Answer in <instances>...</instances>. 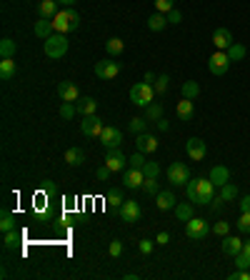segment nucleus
<instances>
[{"mask_svg":"<svg viewBox=\"0 0 250 280\" xmlns=\"http://www.w3.org/2000/svg\"><path fill=\"white\" fill-rule=\"evenodd\" d=\"M78 25H80V18L75 10H58V15L53 18L55 33H70V30H78Z\"/></svg>","mask_w":250,"mask_h":280,"instance_id":"obj_1","label":"nucleus"},{"mask_svg":"<svg viewBox=\"0 0 250 280\" xmlns=\"http://www.w3.org/2000/svg\"><path fill=\"white\" fill-rule=\"evenodd\" d=\"M153 98H155V88L150 83H135L130 88V100L135 105H140V108H148L153 103Z\"/></svg>","mask_w":250,"mask_h":280,"instance_id":"obj_2","label":"nucleus"},{"mask_svg":"<svg viewBox=\"0 0 250 280\" xmlns=\"http://www.w3.org/2000/svg\"><path fill=\"white\" fill-rule=\"evenodd\" d=\"M68 53V38L65 33H53V35L45 40V55L53 58V60H58Z\"/></svg>","mask_w":250,"mask_h":280,"instance_id":"obj_3","label":"nucleus"},{"mask_svg":"<svg viewBox=\"0 0 250 280\" xmlns=\"http://www.w3.org/2000/svg\"><path fill=\"white\" fill-rule=\"evenodd\" d=\"M208 233H210V225H208V220H203V218H195L193 215L190 220L185 223V235L190 240H203Z\"/></svg>","mask_w":250,"mask_h":280,"instance_id":"obj_4","label":"nucleus"},{"mask_svg":"<svg viewBox=\"0 0 250 280\" xmlns=\"http://www.w3.org/2000/svg\"><path fill=\"white\" fill-rule=\"evenodd\" d=\"M168 180H170V185H188V180H190V168L185 165V163H178L175 160L173 165L168 168Z\"/></svg>","mask_w":250,"mask_h":280,"instance_id":"obj_5","label":"nucleus"},{"mask_svg":"<svg viewBox=\"0 0 250 280\" xmlns=\"http://www.w3.org/2000/svg\"><path fill=\"white\" fill-rule=\"evenodd\" d=\"M230 58H228V53L225 50H215L213 53V58L208 60V70H210L213 75H225L228 73V68H230Z\"/></svg>","mask_w":250,"mask_h":280,"instance_id":"obj_6","label":"nucleus"},{"mask_svg":"<svg viewBox=\"0 0 250 280\" xmlns=\"http://www.w3.org/2000/svg\"><path fill=\"white\" fill-rule=\"evenodd\" d=\"M215 183L210 178H198V200L195 206H210V200L215 198Z\"/></svg>","mask_w":250,"mask_h":280,"instance_id":"obj_7","label":"nucleus"},{"mask_svg":"<svg viewBox=\"0 0 250 280\" xmlns=\"http://www.w3.org/2000/svg\"><path fill=\"white\" fill-rule=\"evenodd\" d=\"M98 140H100V143H103V145H105L108 150L120 148V143H123V133L118 130V128H113V125H105Z\"/></svg>","mask_w":250,"mask_h":280,"instance_id":"obj_8","label":"nucleus"},{"mask_svg":"<svg viewBox=\"0 0 250 280\" xmlns=\"http://www.w3.org/2000/svg\"><path fill=\"white\" fill-rule=\"evenodd\" d=\"M103 120L98 118V115H85L83 120H80V130L85 133V135H90V138H100V133H103Z\"/></svg>","mask_w":250,"mask_h":280,"instance_id":"obj_9","label":"nucleus"},{"mask_svg":"<svg viewBox=\"0 0 250 280\" xmlns=\"http://www.w3.org/2000/svg\"><path fill=\"white\" fill-rule=\"evenodd\" d=\"M118 73H120V65H118L116 60H98L95 63V75L103 78V80H110Z\"/></svg>","mask_w":250,"mask_h":280,"instance_id":"obj_10","label":"nucleus"},{"mask_svg":"<svg viewBox=\"0 0 250 280\" xmlns=\"http://www.w3.org/2000/svg\"><path fill=\"white\" fill-rule=\"evenodd\" d=\"M140 206L135 203V200H125L123 206H120V220L123 223H135V220H140Z\"/></svg>","mask_w":250,"mask_h":280,"instance_id":"obj_11","label":"nucleus"},{"mask_svg":"<svg viewBox=\"0 0 250 280\" xmlns=\"http://www.w3.org/2000/svg\"><path fill=\"white\" fill-rule=\"evenodd\" d=\"M105 165L113 170V173H120V170L128 165V158L120 153V148H113V150H108V155H105Z\"/></svg>","mask_w":250,"mask_h":280,"instance_id":"obj_12","label":"nucleus"},{"mask_svg":"<svg viewBox=\"0 0 250 280\" xmlns=\"http://www.w3.org/2000/svg\"><path fill=\"white\" fill-rule=\"evenodd\" d=\"M58 95H60L63 103H78V100H80V93H78L75 83H70V80L58 83Z\"/></svg>","mask_w":250,"mask_h":280,"instance_id":"obj_13","label":"nucleus"},{"mask_svg":"<svg viewBox=\"0 0 250 280\" xmlns=\"http://www.w3.org/2000/svg\"><path fill=\"white\" fill-rule=\"evenodd\" d=\"M143 183H145V173L140 168H130L123 173V185L125 188H143Z\"/></svg>","mask_w":250,"mask_h":280,"instance_id":"obj_14","label":"nucleus"},{"mask_svg":"<svg viewBox=\"0 0 250 280\" xmlns=\"http://www.w3.org/2000/svg\"><path fill=\"white\" fill-rule=\"evenodd\" d=\"M135 148L140 150V153H155L158 150V140H155V135H150V133H138L135 135Z\"/></svg>","mask_w":250,"mask_h":280,"instance_id":"obj_15","label":"nucleus"},{"mask_svg":"<svg viewBox=\"0 0 250 280\" xmlns=\"http://www.w3.org/2000/svg\"><path fill=\"white\" fill-rule=\"evenodd\" d=\"M233 43H235V40H233L228 28H215V33H213V45H215L218 50H228Z\"/></svg>","mask_w":250,"mask_h":280,"instance_id":"obj_16","label":"nucleus"},{"mask_svg":"<svg viewBox=\"0 0 250 280\" xmlns=\"http://www.w3.org/2000/svg\"><path fill=\"white\" fill-rule=\"evenodd\" d=\"M185 150H188L190 160H203V158H205V153H208L205 140H200V138H190V140H188V145H185Z\"/></svg>","mask_w":250,"mask_h":280,"instance_id":"obj_17","label":"nucleus"},{"mask_svg":"<svg viewBox=\"0 0 250 280\" xmlns=\"http://www.w3.org/2000/svg\"><path fill=\"white\" fill-rule=\"evenodd\" d=\"M240 250H243V240H240V238H233V235H225V238H223V253H225V255H233V258H235Z\"/></svg>","mask_w":250,"mask_h":280,"instance_id":"obj_18","label":"nucleus"},{"mask_svg":"<svg viewBox=\"0 0 250 280\" xmlns=\"http://www.w3.org/2000/svg\"><path fill=\"white\" fill-rule=\"evenodd\" d=\"M210 180L218 188L225 185V183H230V170L225 168V165H215V168L210 170Z\"/></svg>","mask_w":250,"mask_h":280,"instance_id":"obj_19","label":"nucleus"},{"mask_svg":"<svg viewBox=\"0 0 250 280\" xmlns=\"http://www.w3.org/2000/svg\"><path fill=\"white\" fill-rule=\"evenodd\" d=\"M78 105V115H95V110H98V100L95 98H80L75 103Z\"/></svg>","mask_w":250,"mask_h":280,"instance_id":"obj_20","label":"nucleus"},{"mask_svg":"<svg viewBox=\"0 0 250 280\" xmlns=\"http://www.w3.org/2000/svg\"><path fill=\"white\" fill-rule=\"evenodd\" d=\"M155 206L160 208V210H170V208H175V195L170 190H160L155 195Z\"/></svg>","mask_w":250,"mask_h":280,"instance_id":"obj_21","label":"nucleus"},{"mask_svg":"<svg viewBox=\"0 0 250 280\" xmlns=\"http://www.w3.org/2000/svg\"><path fill=\"white\" fill-rule=\"evenodd\" d=\"M40 18H48L53 20L58 15V0H40Z\"/></svg>","mask_w":250,"mask_h":280,"instance_id":"obj_22","label":"nucleus"},{"mask_svg":"<svg viewBox=\"0 0 250 280\" xmlns=\"http://www.w3.org/2000/svg\"><path fill=\"white\" fill-rule=\"evenodd\" d=\"M55 33V28H53V20H48V18H43L35 23V35L43 38V40H48V38Z\"/></svg>","mask_w":250,"mask_h":280,"instance_id":"obj_23","label":"nucleus"},{"mask_svg":"<svg viewBox=\"0 0 250 280\" xmlns=\"http://www.w3.org/2000/svg\"><path fill=\"white\" fill-rule=\"evenodd\" d=\"M165 25H168V15H165V13H158V10H155L153 15L148 18V28H150L153 33H160Z\"/></svg>","mask_w":250,"mask_h":280,"instance_id":"obj_24","label":"nucleus"},{"mask_svg":"<svg viewBox=\"0 0 250 280\" xmlns=\"http://www.w3.org/2000/svg\"><path fill=\"white\" fill-rule=\"evenodd\" d=\"M175 113H178V118H180V120H193V113H195V108H193V100L183 98V100L178 103Z\"/></svg>","mask_w":250,"mask_h":280,"instance_id":"obj_25","label":"nucleus"},{"mask_svg":"<svg viewBox=\"0 0 250 280\" xmlns=\"http://www.w3.org/2000/svg\"><path fill=\"white\" fill-rule=\"evenodd\" d=\"M65 163H68V165H83V163H85V153H83V150L80 148H68L65 150Z\"/></svg>","mask_w":250,"mask_h":280,"instance_id":"obj_26","label":"nucleus"},{"mask_svg":"<svg viewBox=\"0 0 250 280\" xmlns=\"http://www.w3.org/2000/svg\"><path fill=\"white\" fill-rule=\"evenodd\" d=\"M105 50H108V55H110V58H118L123 50H125V43H123L120 38H108V43H105Z\"/></svg>","mask_w":250,"mask_h":280,"instance_id":"obj_27","label":"nucleus"},{"mask_svg":"<svg viewBox=\"0 0 250 280\" xmlns=\"http://www.w3.org/2000/svg\"><path fill=\"white\" fill-rule=\"evenodd\" d=\"M15 75V60L13 58H3L0 60V78L3 80H10Z\"/></svg>","mask_w":250,"mask_h":280,"instance_id":"obj_28","label":"nucleus"},{"mask_svg":"<svg viewBox=\"0 0 250 280\" xmlns=\"http://www.w3.org/2000/svg\"><path fill=\"white\" fill-rule=\"evenodd\" d=\"M175 218H178V220H183V223H188V220H190V218H193V203H190V200H188V203H178V206H175Z\"/></svg>","mask_w":250,"mask_h":280,"instance_id":"obj_29","label":"nucleus"},{"mask_svg":"<svg viewBox=\"0 0 250 280\" xmlns=\"http://www.w3.org/2000/svg\"><path fill=\"white\" fill-rule=\"evenodd\" d=\"M180 93H183V98H188V100H195V98L200 95V85H198L195 80H185L183 88H180Z\"/></svg>","mask_w":250,"mask_h":280,"instance_id":"obj_30","label":"nucleus"},{"mask_svg":"<svg viewBox=\"0 0 250 280\" xmlns=\"http://www.w3.org/2000/svg\"><path fill=\"white\" fill-rule=\"evenodd\" d=\"M15 50H18V45H15L13 38H3V40H0V55L3 58H13Z\"/></svg>","mask_w":250,"mask_h":280,"instance_id":"obj_31","label":"nucleus"},{"mask_svg":"<svg viewBox=\"0 0 250 280\" xmlns=\"http://www.w3.org/2000/svg\"><path fill=\"white\" fill-rule=\"evenodd\" d=\"M0 230H3V233L15 230V215H13L10 210H3V215H0Z\"/></svg>","mask_w":250,"mask_h":280,"instance_id":"obj_32","label":"nucleus"},{"mask_svg":"<svg viewBox=\"0 0 250 280\" xmlns=\"http://www.w3.org/2000/svg\"><path fill=\"white\" fill-rule=\"evenodd\" d=\"M105 203H108V206L110 208H120L123 206V203H125V198H123V190H110V193H108V195H105Z\"/></svg>","mask_w":250,"mask_h":280,"instance_id":"obj_33","label":"nucleus"},{"mask_svg":"<svg viewBox=\"0 0 250 280\" xmlns=\"http://www.w3.org/2000/svg\"><path fill=\"white\" fill-rule=\"evenodd\" d=\"M225 53H228V58H230V60H243L248 50H245V45H240V43H233Z\"/></svg>","mask_w":250,"mask_h":280,"instance_id":"obj_34","label":"nucleus"},{"mask_svg":"<svg viewBox=\"0 0 250 280\" xmlns=\"http://www.w3.org/2000/svg\"><path fill=\"white\" fill-rule=\"evenodd\" d=\"M145 118H148V120H160V118H163V105H160V103H150V105L145 108Z\"/></svg>","mask_w":250,"mask_h":280,"instance_id":"obj_35","label":"nucleus"},{"mask_svg":"<svg viewBox=\"0 0 250 280\" xmlns=\"http://www.w3.org/2000/svg\"><path fill=\"white\" fill-rule=\"evenodd\" d=\"M235 268H238V270H250V255L245 250H240V253L235 255Z\"/></svg>","mask_w":250,"mask_h":280,"instance_id":"obj_36","label":"nucleus"},{"mask_svg":"<svg viewBox=\"0 0 250 280\" xmlns=\"http://www.w3.org/2000/svg\"><path fill=\"white\" fill-rule=\"evenodd\" d=\"M143 173H145V178H158V175H160V165H158L155 160H145Z\"/></svg>","mask_w":250,"mask_h":280,"instance_id":"obj_37","label":"nucleus"},{"mask_svg":"<svg viewBox=\"0 0 250 280\" xmlns=\"http://www.w3.org/2000/svg\"><path fill=\"white\" fill-rule=\"evenodd\" d=\"M168 85H170V78H168V75H158V80L153 83V88H155V93H158V95L165 93V90H168Z\"/></svg>","mask_w":250,"mask_h":280,"instance_id":"obj_38","label":"nucleus"},{"mask_svg":"<svg viewBox=\"0 0 250 280\" xmlns=\"http://www.w3.org/2000/svg\"><path fill=\"white\" fill-rule=\"evenodd\" d=\"M3 243H5V248H10V250H13V248H18V243H20V233H18V230H8V233H5V240H3Z\"/></svg>","mask_w":250,"mask_h":280,"instance_id":"obj_39","label":"nucleus"},{"mask_svg":"<svg viewBox=\"0 0 250 280\" xmlns=\"http://www.w3.org/2000/svg\"><path fill=\"white\" fill-rule=\"evenodd\" d=\"M238 195V188L233 185V183H225V185H220V198L223 200H233Z\"/></svg>","mask_w":250,"mask_h":280,"instance_id":"obj_40","label":"nucleus"},{"mask_svg":"<svg viewBox=\"0 0 250 280\" xmlns=\"http://www.w3.org/2000/svg\"><path fill=\"white\" fill-rule=\"evenodd\" d=\"M235 228L240 233H250V213H240V218L235 220Z\"/></svg>","mask_w":250,"mask_h":280,"instance_id":"obj_41","label":"nucleus"},{"mask_svg":"<svg viewBox=\"0 0 250 280\" xmlns=\"http://www.w3.org/2000/svg\"><path fill=\"white\" fill-rule=\"evenodd\" d=\"M75 113H78V105H73V103H63L60 105V118H65V120L75 118Z\"/></svg>","mask_w":250,"mask_h":280,"instance_id":"obj_42","label":"nucleus"},{"mask_svg":"<svg viewBox=\"0 0 250 280\" xmlns=\"http://www.w3.org/2000/svg\"><path fill=\"white\" fill-rule=\"evenodd\" d=\"M145 128H148V118H133L130 120V130L138 135V133H145Z\"/></svg>","mask_w":250,"mask_h":280,"instance_id":"obj_43","label":"nucleus"},{"mask_svg":"<svg viewBox=\"0 0 250 280\" xmlns=\"http://www.w3.org/2000/svg\"><path fill=\"white\" fill-rule=\"evenodd\" d=\"M128 163H130V168H140V170H143V165H145V153H140V150L133 153V155L128 158Z\"/></svg>","mask_w":250,"mask_h":280,"instance_id":"obj_44","label":"nucleus"},{"mask_svg":"<svg viewBox=\"0 0 250 280\" xmlns=\"http://www.w3.org/2000/svg\"><path fill=\"white\" fill-rule=\"evenodd\" d=\"M173 8H175V0H155V10L158 13H165L168 15Z\"/></svg>","mask_w":250,"mask_h":280,"instance_id":"obj_45","label":"nucleus"},{"mask_svg":"<svg viewBox=\"0 0 250 280\" xmlns=\"http://www.w3.org/2000/svg\"><path fill=\"white\" fill-rule=\"evenodd\" d=\"M185 193H188V200H190V203H195V200H198V178H195V180H188V185H185Z\"/></svg>","mask_w":250,"mask_h":280,"instance_id":"obj_46","label":"nucleus"},{"mask_svg":"<svg viewBox=\"0 0 250 280\" xmlns=\"http://www.w3.org/2000/svg\"><path fill=\"white\" fill-rule=\"evenodd\" d=\"M143 190H145V193H150V195H158V193H160V190H158V178H145Z\"/></svg>","mask_w":250,"mask_h":280,"instance_id":"obj_47","label":"nucleus"},{"mask_svg":"<svg viewBox=\"0 0 250 280\" xmlns=\"http://www.w3.org/2000/svg\"><path fill=\"white\" fill-rule=\"evenodd\" d=\"M213 230H215V235H220V238H225V235H230V225L225 223V220H218Z\"/></svg>","mask_w":250,"mask_h":280,"instance_id":"obj_48","label":"nucleus"},{"mask_svg":"<svg viewBox=\"0 0 250 280\" xmlns=\"http://www.w3.org/2000/svg\"><path fill=\"white\" fill-rule=\"evenodd\" d=\"M138 250H140L143 255H150V253H153V240H148V238H143V240L138 243Z\"/></svg>","mask_w":250,"mask_h":280,"instance_id":"obj_49","label":"nucleus"},{"mask_svg":"<svg viewBox=\"0 0 250 280\" xmlns=\"http://www.w3.org/2000/svg\"><path fill=\"white\" fill-rule=\"evenodd\" d=\"M108 253H110L113 258H120V255H123V243H120V240H113L110 248H108Z\"/></svg>","mask_w":250,"mask_h":280,"instance_id":"obj_50","label":"nucleus"},{"mask_svg":"<svg viewBox=\"0 0 250 280\" xmlns=\"http://www.w3.org/2000/svg\"><path fill=\"white\" fill-rule=\"evenodd\" d=\"M180 20H183V13H180L178 8H173V10L168 13V23H170V25H178Z\"/></svg>","mask_w":250,"mask_h":280,"instance_id":"obj_51","label":"nucleus"},{"mask_svg":"<svg viewBox=\"0 0 250 280\" xmlns=\"http://www.w3.org/2000/svg\"><path fill=\"white\" fill-rule=\"evenodd\" d=\"M110 173H113V170L108 168V165H100V168L95 170V178H98V180H108V178H110Z\"/></svg>","mask_w":250,"mask_h":280,"instance_id":"obj_52","label":"nucleus"},{"mask_svg":"<svg viewBox=\"0 0 250 280\" xmlns=\"http://www.w3.org/2000/svg\"><path fill=\"white\" fill-rule=\"evenodd\" d=\"M228 280H250V270H238V268H235V273H233Z\"/></svg>","mask_w":250,"mask_h":280,"instance_id":"obj_53","label":"nucleus"},{"mask_svg":"<svg viewBox=\"0 0 250 280\" xmlns=\"http://www.w3.org/2000/svg\"><path fill=\"white\" fill-rule=\"evenodd\" d=\"M155 243H158V245H168V243H170V233H165V230H163V233H158V235H155Z\"/></svg>","mask_w":250,"mask_h":280,"instance_id":"obj_54","label":"nucleus"},{"mask_svg":"<svg viewBox=\"0 0 250 280\" xmlns=\"http://www.w3.org/2000/svg\"><path fill=\"white\" fill-rule=\"evenodd\" d=\"M240 213H250V195H245L240 200Z\"/></svg>","mask_w":250,"mask_h":280,"instance_id":"obj_55","label":"nucleus"},{"mask_svg":"<svg viewBox=\"0 0 250 280\" xmlns=\"http://www.w3.org/2000/svg\"><path fill=\"white\" fill-rule=\"evenodd\" d=\"M223 203H225V200L218 195V198H213V200H210V208H213V210H220V208H223Z\"/></svg>","mask_w":250,"mask_h":280,"instance_id":"obj_56","label":"nucleus"},{"mask_svg":"<svg viewBox=\"0 0 250 280\" xmlns=\"http://www.w3.org/2000/svg\"><path fill=\"white\" fill-rule=\"evenodd\" d=\"M155 80H158V78H155V75H153V73H150V70H148V73L143 75V83H150V85H153Z\"/></svg>","mask_w":250,"mask_h":280,"instance_id":"obj_57","label":"nucleus"},{"mask_svg":"<svg viewBox=\"0 0 250 280\" xmlns=\"http://www.w3.org/2000/svg\"><path fill=\"white\" fill-rule=\"evenodd\" d=\"M155 123H158V128H160V130H168V128H170V123H168V120H163V118H160V120H155Z\"/></svg>","mask_w":250,"mask_h":280,"instance_id":"obj_58","label":"nucleus"},{"mask_svg":"<svg viewBox=\"0 0 250 280\" xmlns=\"http://www.w3.org/2000/svg\"><path fill=\"white\" fill-rule=\"evenodd\" d=\"M243 250H245V253L250 255V240H243Z\"/></svg>","mask_w":250,"mask_h":280,"instance_id":"obj_59","label":"nucleus"},{"mask_svg":"<svg viewBox=\"0 0 250 280\" xmlns=\"http://www.w3.org/2000/svg\"><path fill=\"white\" fill-rule=\"evenodd\" d=\"M58 3H63V5H73V3H78V0H58Z\"/></svg>","mask_w":250,"mask_h":280,"instance_id":"obj_60","label":"nucleus"}]
</instances>
